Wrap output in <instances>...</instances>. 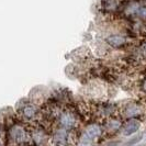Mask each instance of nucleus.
<instances>
[{
    "label": "nucleus",
    "mask_w": 146,
    "mask_h": 146,
    "mask_svg": "<svg viewBox=\"0 0 146 146\" xmlns=\"http://www.w3.org/2000/svg\"><path fill=\"white\" fill-rule=\"evenodd\" d=\"M101 126L97 123L88 125L87 127L85 129V131L82 132L80 137V143L84 145L90 144L91 142H94L95 139H97L100 135H101Z\"/></svg>",
    "instance_id": "3"
},
{
    "label": "nucleus",
    "mask_w": 146,
    "mask_h": 146,
    "mask_svg": "<svg viewBox=\"0 0 146 146\" xmlns=\"http://www.w3.org/2000/svg\"><path fill=\"white\" fill-rule=\"evenodd\" d=\"M107 41L109 42L110 45H112L113 47H120L122 45H124L126 40L125 37L121 36V35H111L107 38Z\"/></svg>",
    "instance_id": "10"
},
{
    "label": "nucleus",
    "mask_w": 146,
    "mask_h": 146,
    "mask_svg": "<svg viewBox=\"0 0 146 146\" xmlns=\"http://www.w3.org/2000/svg\"><path fill=\"white\" fill-rule=\"evenodd\" d=\"M104 127H106V131L109 132V133H115L122 127V122L115 115L114 117H108V120H107V122L104 124Z\"/></svg>",
    "instance_id": "8"
},
{
    "label": "nucleus",
    "mask_w": 146,
    "mask_h": 146,
    "mask_svg": "<svg viewBox=\"0 0 146 146\" xmlns=\"http://www.w3.org/2000/svg\"><path fill=\"white\" fill-rule=\"evenodd\" d=\"M22 117L24 120H28V121H31V120H34L37 115V109L36 107H34L33 104L31 103H27L22 107L21 109V113Z\"/></svg>",
    "instance_id": "7"
},
{
    "label": "nucleus",
    "mask_w": 146,
    "mask_h": 146,
    "mask_svg": "<svg viewBox=\"0 0 146 146\" xmlns=\"http://www.w3.org/2000/svg\"><path fill=\"white\" fill-rule=\"evenodd\" d=\"M33 139H34V141H35V143H36L37 145H44L47 137H46L44 131H42V130H36L35 133L33 134Z\"/></svg>",
    "instance_id": "11"
},
{
    "label": "nucleus",
    "mask_w": 146,
    "mask_h": 146,
    "mask_svg": "<svg viewBox=\"0 0 146 146\" xmlns=\"http://www.w3.org/2000/svg\"><path fill=\"white\" fill-rule=\"evenodd\" d=\"M143 88H144V90H146V79L144 80V84H143Z\"/></svg>",
    "instance_id": "13"
},
{
    "label": "nucleus",
    "mask_w": 146,
    "mask_h": 146,
    "mask_svg": "<svg viewBox=\"0 0 146 146\" xmlns=\"http://www.w3.org/2000/svg\"><path fill=\"white\" fill-rule=\"evenodd\" d=\"M143 110H144V107L142 104L131 102V103H127L126 106L123 107L122 114L125 117H127V119H134V117L141 115L143 113Z\"/></svg>",
    "instance_id": "5"
},
{
    "label": "nucleus",
    "mask_w": 146,
    "mask_h": 146,
    "mask_svg": "<svg viewBox=\"0 0 146 146\" xmlns=\"http://www.w3.org/2000/svg\"><path fill=\"white\" fill-rule=\"evenodd\" d=\"M52 146H70V134L68 131L58 129L52 137Z\"/></svg>",
    "instance_id": "4"
},
{
    "label": "nucleus",
    "mask_w": 146,
    "mask_h": 146,
    "mask_svg": "<svg viewBox=\"0 0 146 146\" xmlns=\"http://www.w3.org/2000/svg\"><path fill=\"white\" fill-rule=\"evenodd\" d=\"M98 110H99V113L106 117H114L117 113V107L111 104V103H103V104H100L98 107Z\"/></svg>",
    "instance_id": "9"
},
{
    "label": "nucleus",
    "mask_w": 146,
    "mask_h": 146,
    "mask_svg": "<svg viewBox=\"0 0 146 146\" xmlns=\"http://www.w3.org/2000/svg\"><path fill=\"white\" fill-rule=\"evenodd\" d=\"M145 48H146V45H145Z\"/></svg>",
    "instance_id": "16"
},
{
    "label": "nucleus",
    "mask_w": 146,
    "mask_h": 146,
    "mask_svg": "<svg viewBox=\"0 0 146 146\" xmlns=\"http://www.w3.org/2000/svg\"><path fill=\"white\" fill-rule=\"evenodd\" d=\"M57 121L60 129L70 131L74 130L78 124V117L72 110H64L57 115Z\"/></svg>",
    "instance_id": "1"
},
{
    "label": "nucleus",
    "mask_w": 146,
    "mask_h": 146,
    "mask_svg": "<svg viewBox=\"0 0 146 146\" xmlns=\"http://www.w3.org/2000/svg\"><path fill=\"white\" fill-rule=\"evenodd\" d=\"M9 139L11 143H13L15 145H22L28 143V141L30 139V135L22 125H13L9 131Z\"/></svg>",
    "instance_id": "2"
},
{
    "label": "nucleus",
    "mask_w": 146,
    "mask_h": 146,
    "mask_svg": "<svg viewBox=\"0 0 146 146\" xmlns=\"http://www.w3.org/2000/svg\"><path fill=\"white\" fill-rule=\"evenodd\" d=\"M0 135H1V126H0Z\"/></svg>",
    "instance_id": "14"
},
{
    "label": "nucleus",
    "mask_w": 146,
    "mask_h": 146,
    "mask_svg": "<svg viewBox=\"0 0 146 146\" xmlns=\"http://www.w3.org/2000/svg\"><path fill=\"white\" fill-rule=\"evenodd\" d=\"M141 127V121L139 119L134 117V119H127L125 121V123L122 124V133L125 136H129L134 134L135 132L139 131V129Z\"/></svg>",
    "instance_id": "6"
},
{
    "label": "nucleus",
    "mask_w": 146,
    "mask_h": 146,
    "mask_svg": "<svg viewBox=\"0 0 146 146\" xmlns=\"http://www.w3.org/2000/svg\"><path fill=\"white\" fill-rule=\"evenodd\" d=\"M0 146H2V144H1V143H0Z\"/></svg>",
    "instance_id": "15"
},
{
    "label": "nucleus",
    "mask_w": 146,
    "mask_h": 146,
    "mask_svg": "<svg viewBox=\"0 0 146 146\" xmlns=\"http://www.w3.org/2000/svg\"><path fill=\"white\" fill-rule=\"evenodd\" d=\"M139 139H141V136H139V137H136V139H132V141H130V142H129V143H127L126 145H127V146H129V145H132V144H134V143H136V142H139Z\"/></svg>",
    "instance_id": "12"
}]
</instances>
